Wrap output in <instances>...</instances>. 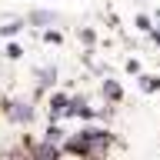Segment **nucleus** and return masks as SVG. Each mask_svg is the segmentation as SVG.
<instances>
[{
    "label": "nucleus",
    "mask_w": 160,
    "mask_h": 160,
    "mask_svg": "<svg viewBox=\"0 0 160 160\" xmlns=\"http://www.w3.org/2000/svg\"><path fill=\"white\" fill-rule=\"evenodd\" d=\"M3 113H7L13 123H20V127H23V123H30V120H33V113H37V110H33V100H30V97H17V100H7V103H3Z\"/></svg>",
    "instance_id": "1"
},
{
    "label": "nucleus",
    "mask_w": 160,
    "mask_h": 160,
    "mask_svg": "<svg viewBox=\"0 0 160 160\" xmlns=\"http://www.w3.org/2000/svg\"><path fill=\"white\" fill-rule=\"evenodd\" d=\"M47 113H50V120L67 117V93H53V97L47 100Z\"/></svg>",
    "instance_id": "2"
},
{
    "label": "nucleus",
    "mask_w": 160,
    "mask_h": 160,
    "mask_svg": "<svg viewBox=\"0 0 160 160\" xmlns=\"http://www.w3.org/2000/svg\"><path fill=\"white\" fill-rule=\"evenodd\" d=\"M67 117H93V110L83 97H67Z\"/></svg>",
    "instance_id": "3"
},
{
    "label": "nucleus",
    "mask_w": 160,
    "mask_h": 160,
    "mask_svg": "<svg viewBox=\"0 0 160 160\" xmlns=\"http://www.w3.org/2000/svg\"><path fill=\"white\" fill-rule=\"evenodd\" d=\"M57 13H53V10H33V13H30L27 17V23H33V27H43V23H57Z\"/></svg>",
    "instance_id": "4"
},
{
    "label": "nucleus",
    "mask_w": 160,
    "mask_h": 160,
    "mask_svg": "<svg viewBox=\"0 0 160 160\" xmlns=\"http://www.w3.org/2000/svg\"><path fill=\"white\" fill-rule=\"evenodd\" d=\"M37 83L40 87H53V83H57V70L53 67H40L37 70Z\"/></svg>",
    "instance_id": "5"
},
{
    "label": "nucleus",
    "mask_w": 160,
    "mask_h": 160,
    "mask_svg": "<svg viewBox=\"0 0 160 160\" xmlns=\"http://www.w3.org/2000/svg\"><path fill=\"white\" fill-rule=\"evenodd\" d=\"M103 97H107V100H113V103H117V100L123 97V90H120L117 83H113V80H103Z\"/></svg>",
    "instance_id": "6"
},
{
    "label": "nucleus",
    "mask_w": 160,
    "mask_h": 160,
    "mask_svg": "<svg viewBox=\"0 0 160 160\" xmlns=\"http://www.w3.org/2000/svg\"><path fill=\"white\" fill-rule=\"evenodd\" d=\"M20 30H23V23L13 20V23H7V27H0V33H3V37H13V33H20Z\"/></svg>",
    "instance_id": "7"
},
{
    "label": "nucleus",
    "mask_w": 160,
    "mask_h": 160,
    "mask_svg": "<svg viewBox=\"0 0 160 160\" xmlns=\"http://www.w3.org/2000/svg\"><path fill=\"white\" fill-rule=\"evenodd\" d=\"M140 80H143V90H157V87H160L157 77H140Z\"/></svg>",
    "instance_id": "8"
},
{
    "label": "nucleus",
    "mask_w": 160,
    "mask_h": 160,
    "mask_svg": "<svg viewBox=\"0 0 160 160\" xmlns=\"http://www.w3.org/2000/svg\"><path fill=\"white\" fill-rule=\"evenodd\" d=\"M20 53H23V50H20V47H17V43H10V47H7V57H10V60H17V57H20Z\"/></svg>",
    "instance_id": "9"
}]
</instances>
